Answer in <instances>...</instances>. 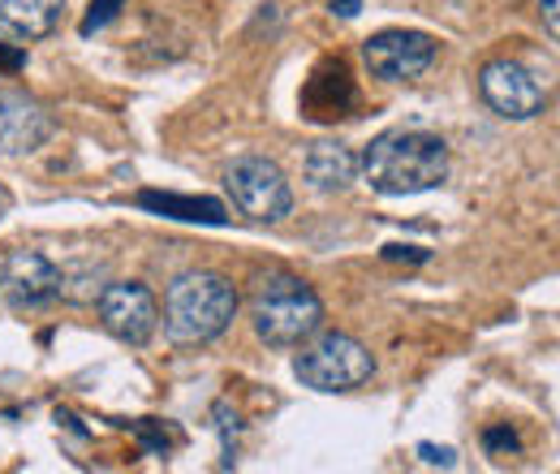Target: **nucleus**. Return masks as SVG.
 I'll list each match as a JSON object with an SVG mask.
<instances>
[{
  "mask_svg": "<svg viewBox=\"0 0 560 474\" xmlns=\"http://www.w3.org/2000/svg\"><path fill=\"white\" fill-rule=\"evenodd\" d=\"M358 173L388 199L427 195L448 177V142L431 130H384L358 155Z\"/></svg>",
  "mask_w": 560,
  "mask_h": 474,
  "instance_id": "obj_1",
  "label": "nucleus"
},
{
  "mask_svg": "<svg viewBox=\"0 0 560 474\" xmlns=\"http://www.w3.org/2000/svg\"><path fill=\"white\" fill-rule=\"evenodd\" d=\"M237 320V289L215 271H186L164 293V333L177 345H211Z\"/></svg>",
  "mask_w": 560,
  "mask_h": 474,
  "instance_id": "obj_2",
  "label": "nucleus"
},
{
  "mask_svg": "<svg viewBox=\"0 0 560 474\" xmlns=\"http://www.w3.org/2000/svg\"><path fill=\"white\" fill-rule=\"evenodd\" d=\"M250 324H255L259 340H268L272 349H298L302 340H311L324 328V302L302 276L268 271L255 280Z\"/></svg>",
  "mask_w": 560,
  "mask_h": 474,
  "instance_id": "obj_3",
  "label": "nucleus"
},
{
  "mask_svg": "<svg viewBox=\"0 0 560 474\" xmlns=\"http://www.w3.org/2000/svg\"><path fill=\"white\" fill-rule=\"evenodd\" d=\"M293 375L315 393H353L375 375L371 349L350 333H315L302 340V354L293 358Z\"/></svg>",
  "mask_w": 560,
  "mask_h": 474,
  "instance_id": "obj_4",
  "label": "nucleus"
},
{
  "mask_svg": "<svg viewBox=\"0 0 560 474\" xmlns=\"http://www.w3.org/2000/svg\"><path fill=\"white\" fill-rule=\"evenodd\" d=\"M224 190L233 207L250 220H264V224H277L293 211V190L280 173V164L264 160V155H242L229 164L224 173Z\"/></svg>",
  "mask_w": 560,
  "mask_h": 474,
  "instance_id": "obj_5",
  "label": "nucleus"
},
{
  "mask_svg": "<svg viewBox=\"0 0 560 474\" xmlns=\"http://www.w3.org/2000/svg\"><path fill=\"white\" fill-rule=\"evenodd\" d=\"M95 315H100L104 333L117 337L121 345H147L160 328V302L139 280L104 285L100 298H95Z\"/></svg>",
  "mask_w": 560,
  "mask_h": 474,
  "instance_id": "obj_6",
  "label": "nucleus"
},
{
  "mask_svg": "<svg viewBox=\"0 0 560 474\" xmlns=\"http://www.w3.org/2000/svg\"><path fill=\"white\" fill-rule=\"evenodd\" d=\"M66 289V271L39 251H9L0 255V302L13 311L52 307Z\"/></svg>",
  "mask_w": 560,
  "mask_h": 474,
  "instance_id": "obj_7",
  "label": "nucleus"
},
{
  "mask_svg": "<svg viewBox=\"0 0 560 474\" xmlns=\"http://www.w3.org/2000/svg\"><path fill=\"white\" fill-rule=\"evenodd\" d=\"M479 95L488 108L504 122H535L548 104L544 82L522 66V61H488L479 73Z\"/></svg>",
  "mask_w": 560,
  "mask_h": 474,
  "instance_id": "obj_8",
  "label": "nucleus"
},
{
  "mask_svg": "<svg viewBox=\"0 0 560 474\" xmlns=\"http://www.w3.org/2000/svg\"><path fill=\"white\" fill-rule=\"evenodd\" d=\"M440 44L422 31H380L362 44V61L384 82H415L435 66Z\"/></svg>",
  "mask_w": 560,
  "mask_h": 474,
  "instance_id": "obj_9",
  "label": "nucleus"
},
{
  "mask_svg": "<svg viewBox=\"0 0 560 474\" xmlns=\"http://www.w3.org/2000/svg\"><path fill=\"white\" fill-rule=\"evenodd\" d=\"M52 138V117L22 91H0V155H31Z\"/></svg>",
  "mask_w": 560,
  "mask_h": 474,
  "instance_id": "obj_10",
  "label": "nucleus"
},
{
  "mask_svg": "<svg viewBox=\"0 0 560 474\" xmlns=\"http://www.w3.org/2000/svg\"><path fill=\"white\" fill-rule=\"evenodd\" d=\"M66 0H0V35L18 44L48 39L61 26Z\"/></svg>",
  "mask_w": 560,
  "mask_h": 474,
  "instance_id": "obj_11",
  "label": "nucleus"
},
{
  "mask_svg": "<svg viewBox=\"0 0 560 474\" xmlns=\"http://www.w3.org/2000/svg\"><path fill=\"white\" fill-rule=\"evenodd\" d=\"M302 173H306V182L315 186V190H350L353 182H358V155H353L346 142H315L311 151H306V164H302Z\"/></svg>",
  "mask_w": 560,
  "mask_h": 474,
  "instance_id": "obj_12",
  "label": "nucleus"
},
{
  "mask_svg": "<svg viewBox=\"0 0 560 474\" xmlns=\"http://www.w3.org/2000/svg\"><path fill=\"white\" fill-rule=\"evenodd\" d=\"M346 108H353V82L346 66L337 61L311 78V86L302 95V113L315 122H332V117H346Z\"/></svg>",
  "mask_w": 560,
  "mask_h": 474,
  "instance_id": "obj_13",
  "label": "nucleus"
},
{
  "mask_svg": "<svg viewBox=\"0 0 560 474\" xmlns=\"http://www.w3.org/2000/svg\"><path fill=\"white\" fill-rule=\"evenodd\" d=\"M139 204L147 211H160V216H173V220H199V224H224L229 211L215 199H190V195H160V190H142Z\"/></svg>",
  "mask_w": 560,
  "mask_h": 474,
  "instance_id": "obj_14",
  "label": "nucleus"
},
{
  "mask_svg": "<svg viewBox=\"0 0 560 474\" xmlns=\"http://www.w3.org/2000/svg\"><path fill=\"white\" fill-rule=\"evenodd\" d=\"M483 449H488L491 458H517L522 453V440H517V431L509 423H500V427L483 431Z\"/></svg>",
  "mask_w": 560,
  "mask_h": 474,
  "instance_id": "obj_15",
  "label": "nucleus"
},
{
  "mask_svg": "<svg viewBox=\"0 0 560 474\" xmlns=\"http://www.w3.org/2000/svg\"><path fill=\"white\" fill-rule=\"evenodd\" d=\"M121 9H126V0H91V9H86V18H82V35L104 31Z\"/></svg>",
  "mask_w": 560,
  "mask_h": 474,
  "instance_id": "obj_16",
  "label": "nucleus"
},
{
  "mask_svg": "<svg viewBox=\"0 0 560 474\" xmlns=\"http://www.w3.org/2000/svg\"><path fill=\"white\" fill-rule=\"evenodd\" d=\"M419 458L427 462V466H457V453L453 449H440V444H419Z\"/></svg>",
  "mask_w": 560,
  "mask_h": 474,
  "instance_id": "obj_17",
  "label": "nucleus"
},
{
  "mask_svg": "<svg viewBox=\"0 0 560 474\" xmlns=\"http://www.w3.org/2000/svg\"><path fill=\"white\" fill-rule=\"evenodd\" d=\"M539 18L548 26V39H560V0H539Z\"/></svg>",
  "mask_w": 560,
  "mask_h": 474,
  "instance_id": "obj_18",
  "label": "nucleus"
},
{
  "mask_svg": "<svg viewBox=\"0 0 560 474\" xmlns=\"http://www.w3.org/2000/svg\"><path fill=\"white\" fill-rule=\"evenodd\" d=\"M328 9H332L337 18H358V9H362V0H328Z\"/></svg>",
  "mask_w": 560,
  "mask_h": 474,
  "instance_id": "obj_19",
  "label": "nucleus"
},
{
  "mask_svg": "<svg viewBox=\"0 0 560 474\" xmlns=\"http://www.w3.org/2000/svg\"><path fill=\"white\" fill-rule=\"evenodd\" d=\"M0 69H22V53H18V48H4V44H0Z\"/></svg>",
  "mask_w": 560,
  "mask_h": 474,
  "instance_id": "obj_20",
  "label": "nucleus"
},
{
  "mask_svg": "<svg viewBox=\"0 0 560 474\" xmlns=\"http://www.w3.org/2000/svg\"><path fill=\"white\" fill-rule=\"evenodd\" d=\"M9 211V195H4V186H0V216Z\"/></svg>",
  "mask_w": 560,
  "mask_h": 474,
  "instance_id": "obj_21",
  "label": "nucleus"
}]
</instances>
